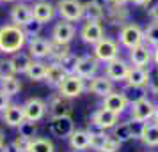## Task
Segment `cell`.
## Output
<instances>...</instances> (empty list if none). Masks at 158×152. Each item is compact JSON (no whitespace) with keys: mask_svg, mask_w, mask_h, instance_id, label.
I'll return each instance as SVG.
<instances>
[{"mask_svg":"<svg viewBox=\"0 0 158 152\" xmlns=\"http://www.w3.org/2000/svg\"><path fill=\"white\" fill-rule=\"evenodd\" d=\"M77 62H78V57L73 51H69L66 57H62L59 60V65L62 67V71L66 74H75V71H77Z\"/></svg>","mask_w":158,"mask_h":152,"instance_id":"obj_35","label":"cell"},{"mask_svg":"<svg viewBox=\"0 0 158 152\" xmlns=\"http://www.w3.org/2000/svg\"><path fill=\"white\" fill-rule=\"evenodd\" d=\"M27 41L29 39L22 27H18L15 23H7L0 27V53L13 55L16 51H22Z\"/></svg>","mask_w":158,"mask_h":152,"instance_id":"obj_1","label":"cell"},{"mask_svg":"<svg viewBox=\"0 0 158 152\" xmlns=\"http://www.w3.org/2000/svg\"><path fill=\"white\" fill-rule=\"evenodd\" d=\"M30 9H32V18L37 20V21H41L43 25L52 21L55 18V14H57L55 6L52 2H48V0H37V2H34L30 6Z\"/></svg>","mask_w":158,"mask_h":152,"instance_id":"obj_11","label":"cell"},{"mask_svg":"<svg viewBox=\"0 0 158 152\" xmlns=\"http://www.w3.org/2000/svg\"><path fill=\"white\" fill-rule=\"evenodd\" d=\"M0 90L4 92V94H7L9 97H13V95L20 94V90H22V83L20 80L15 76H7V78H4V80H0Z\"/></svg>","mask_w":158,"mask_h":152,"instance_id":"obj_31","label":"cell"},{"mask_svg":"<svg viewBox=\"0 0 158 152\" xmlns=\"http://www.w3.org/2000/svg\"><path fill=\"white\" fill-rule=\"evenodd\" d=\"M112 136L117 138L121 143H124V142H128V140H131L133 138V134H131V127H130V122H117L112 127Z\"/></svg>","mask_w":158,"mask_h":152,"instance_id":"obj_33","label":"cell"},{"mask_svg":"<svg viewBox=\"0 0 158 152\" xmlns=\"http://www.w3.org/2000/svg\"><path fill=\"white\" fill-rule=\"evenodd\" d=\"M66 72L62 71V67L59 65V62H52V64H46V76L44 80L50 83L52 87H59V83L64 80Z\"/></svg>","mask_w":158,"mask_h":152,"instance_id":"obj_28","label":"cell"},{"mask_svg":"<svg viewBox=\"0 0 158 152\" xmlns=\"http://www.w3.org/2000/svg\"><path fill=\"white\" fill-rule=\"evenodd\" d=\"M89 142H91V136L85 129H75L69 134V145L75 150H85L89 149Z\"/></svg>","mask_w":158,"mask_h":152,"instance_id":"obj_26","label":"cell"},{"mask_svg":"<svg viewBox=\"0 0 158 152\" xmlns=\"http://www.w3.org/2000/svg\"><path fill=\"white\" fill-rule=\"evenodd\" d=\"M50 131H52V134L57 136V138H69V134L75 131V124H73L69 115L52 117Z\"/></svg>","mask_w":158,"mask_h":152,"instance_id":"obj_13","label":"cell"},{"mask_svg":"<svg viewBox=\"0 0 158 152\" xmlns=\"http://www.w3.org/2000/svg\"><path fill=\"white\" fill-rule=\"evenodd\" d=\"M29 152H55V145L48 138H32Z\"/></svg>","mask_w":158,"mask_h":152,"instance_id":"obj_32","label":"cell"},{"mask_svg":"<svg viewBox=\"0 0 158 152\" xmlns=\"http://www.w3.org/2000/svg\"><path fill=\"white\" fill-rule=\"evenodd\" d=\"M46 110L50 117H60V115H69L73 110V104H71V99H68L64 95L60 94H53L50 97V101L46 104Z\"/></svg>","mask_w":158,"mask_h":152,"instance_id":"obj_14","label":"cell"},{"mask_svg":"<svg viewBox=\"0 0 158 152\" xmlns=\"http://www.w3.org/2000/svg\"><path fill=\"white\" fill-rule=\"evenodd\" d=\"M130 65L126 60H123L121 57H115L114 60L107 62L105 65V76L112 81H124L128 76Z\"/></svg>","mask_w":158,"mask_h":152,"instance_id":"obj_10","label":"cell"},{"mask_svg":"<svg viewBox=\"0 0 158 152\" xmlns=\"http://www.w3.org/2000/svg\"><path fill=\"white\" fill-rule=\"evenodd\" d=\"M77 36V29L71 21H66V20H60L53 25L52 29V39L53 43H60V44H69Z\"/></svg>","mask_w":158,"mask_h":152,"instance_id":"obj_6","label":"cell"},{"mask_svg":"<svg viewBox=\"0 0 158 152\" xmlns=\"http://www.w3.org/2000/svg\"><path fill=\"white\" fill-rule=\"evenodd\" d=\"M55 9H57V14L60 16V20L71 23L84 20V2L80 0H57Z\"/></svg>","mask_w":158,"mask_h":152,"instance_id":"obj_3","label":"cell"},{"mask_svg":"<svg viewBox=\"0 0 158 152\" xmlns=\"http://www.w3.org/2000/svg\"><path fill=\"white\" fill-rule=\"evenodd\" d=\"M57 88L60 95H64L68 99H75V97L82 95V92L85 90V80L80 78L78 74H66Z\"/></svg>","mask_w":158,"mask_h":152,"instance_id":"obj_5","label":"cell"},{"mask_svg":"<svg viewBox=\"0 0 158 152\" xmlns=\"http://www.w3.org/2000/svg\"><path fill=\"white\" fill-rule=\"evenodd\" d=\"M13 150L15 152H29V149H30V138H25V136H18L13 140Z\"/></svg>","mask_w":158,"mask_h":152,"instance_id":"obj_40","label":"cell"},{"mask_svg":"<svg viewBox=\"0 0 158 152\" xmlns=\"http://www.w3.org/2000/svg\"><path fill=\"white\" fill-rule=\"evenodd\" d=\"M27 46H29V55L32 58H36V60H43L50 53V41L41 37V36L29 39L27 41Z\"/></svg>","mask_w":158,"mask_h":152,"instance_id":"obj_17","label":"cell"},{"mask_svg":"<svg viewBox=\"0 0 158 152\" xmlns=\"http://www.w3.org/2000/svg\"><path fill=\"white\" fill-rule=\"evenodd\" d=\"M22 110L25 120L37 122L46 115V103L39 97H30L29 101H25V104H22Z\"/></svg>","mask_w":158,"mask_h":152,"instance_id":"obj_9","label":"cell"},{"mask_svg":"<svg viewBox=\"0 0 158 152\" xmlns=\"http://www.w3.org/2000/svg\"><path fill=\"white\" fill-rule=\"evenodd\" d=\"M0 2H2V0H0Z\"/></svg>","mask_w":158,"mask_h":152,"instance_id":"obj_56","label":"cell"},{"mask_svg":"<svg viewBox=\"0 0 158 152\" xmlns=\"http://www.w3.org/2000/svg\"><path fill=\"white\" fill-rule=\"evenodd\" d=\"M151 72L148 67H139V65H130L128 76H126V83L130 85H137V87H148L149 83Z\"/></svg>","mask_w":158,"mask_h":152,"instance_id":"obj_21","label":"cell"},{"mask_svg":"<svg viewBox=\"0 0 158 152\" xmlns=\"http://www.w3.org/2000/svg\"><path fill=\"white\" fill-rule=\"evenodd\" d=\"M155 106L156 104L151 101L148 95L135 103H131V119L137 120V122H148L149 119H153Z\"/></svg>","mask_w":158,"mask_h":152,"instance_id":"obj_7","label":"cell"},{"mask_svg":"<svg viewBox=\"0 0 158 152\" xmlns=\"http://www.w3.org/2000/svg\"><path fill=\"white\" fill-rule=\"evenodd\" d=\"M121 145H123V143L117 140V138H114L112 134H108V136H107V142H105V147H103V150H105V152H117Z\"/></svg>","mask_w":158,"mask_h":152,"instance_id":"obj_42","label":"cell"},{"mask_svg":"<svg viewBox=\"0 0 158 152\" xmlns=\"http://www.w3.org/2000/svg\"><path fill=\"white\" fill-rule=\"evenodd\" d=\"M130 2H133V6H139V7H146L151 0H130Z\"/></svg>","mask_w":158,"mask_h":152,"instance_id":"obj_47","label":"cell"},{"mask_svg":"<svg viewBox=\"0 0 158 152\" xmlns=\"http://www.w3.org/2000/svg\"><path fill=\"white\" fill-rule=\"evenodd\" d=\"M101 152H105V150H101Z\"/></svg>","mask_w":158,"mask_h":152,"instance_id":"obj_55","label":"cell"},{"mask_svg":"<svg viewBox=\"0 0 158 152\" xmlns=\"http://www.w3.org/2000/svg\"><path fill=\"white\" fill-rule=\"evenodd\" d=\"M142 124L144 122H137V120H130V127H131V134H133V138H139L140 136V131H142Z\"/></svg>","mask_w":158,"mask_h":152,"instance_id":"obj_44","label":"cell"},{"mask_svg":"<svg viewBox=\"0 0 158 152\" xmlns=\"http://www.w3.org/2000/svg\"><path fill=\"white\" fill-rule=\"evenodd\" d=\"M43 23L41 21H37V20H30L29 23H25L22 29H23V32H25V36H27V39H32V37H39L41 36V32H43Z\"/></svg>","mask_w":158,"mask_h":152,"instance_id":"obj_36","label":"cell"},{"mask_svg":"<svg viewBox=\"0 0 158 152\" xmlns=\"http://www.w3.org/2000/svg\"><path fill=\"white\" fill-rule=\"evenodd\" d=\"M153 94H155V95H156V99H158V90H156V92H153Z\"/></svg>","mask_w":158,"mask_h":152,"instance_id":"obj_54","label":"cell"},{"mask_svg":"<svg viewBox=\"0 0 158 152\" xmlns=\"http://www.w3.org/2000/svg\"><path fill=\"white\" fill-rule=\"evenodd\" d=\"M107 133L103 131V133H98V134H93L91 136V142H89V147L93 149V150H98L101 152L103 150V147H105V142H107Z\"/></svg>","mask_w":158,"mask_h":152,"instance_id":"obj_39","label":"cell"},{"mask_svg":"<svg viewBox=\"0 0 158 152\" xmlns=\"http://www.w3.org/2000/svg\"><path fill=\"white\" fill-rule=\"evenodd\" d=\"M89 92L98 97H105L107 94H110L114 90V81L108 80L107 76H93L91 78V83H89Z\"/></svg>","mask_w":158,"mask_h":152,"instance_id":"obj_19","label":"cell"},{"mask_svg":"<svg viewBox=\"0 0 158 152\" xmlns=\"http://www.w3.org/2000/svg\"><path fill=\"white\" fill-rule=\"evenodd\" d=\"M18 131H20V136H25V138H36V131H37V126L36 122L32 120H23L20 126H18Z\"/></svg>","mask_w":158,"mask_h":152,"instance_id":"obj_38","label":"cell"},{"mask_svg":"<svg viewBox=\"0 0 158 152\" xmlns=\"http://www.w3.org/2000/svg\"><path fill=\"white\" fill-rule=\"evenodd\" d=\"M84 20L85 21H103L105 20V9L100 7L98 4H94L93 0H89L84 4Z\"/></svg>","mask_w":158,"mask_h":152,"instance_id":"obj_27","label":"cell"},{"mask_svg":"<svg viewBox=\"0 0 158 152\" xmlns=\"http://www.w3.org/2000/svg\"><path fill=\"white\" fill-rule=\"evenodd\" d=\"M25 74L29 76L30 81H43L44 76H46V64H44L43 60H36L34 58Z\"/></svg>","mask_w":158,"mask_h":152,"instance_id":"obj_29","label":"cell"},{"mask_svg":"<svg viewBox=\"0 0 158 152\" xmlns=\"http://www.w3.org/2000/svg\"><path fill=\"white\" fill-rule=\"evenodd\" d=\"M9 16H11V23H15L18 27H23L25 23H29L32 20V9L25 2H18L11 7Z\"/></svg>","mask_w":158,"mask_h":152,"instance_id":"obj_20","label":"cell"},{"mask_svg":"<svg viewBox=\"0 0 158 152\" xmlns=\"http://www.w3.org/2000/svg\"><path fill=\"white\" fill-rule=\"evenodd\" d=\"M103 108H107V110H110V111L117 113V115H121V113H124L126 108H128V101L124 99L123 92L112 90L110 94H107L103 97Z\"/></svg>","mask_w":158,"mask_h":152,"instance_id":"obj_18","label":"cell"},{"mask_svg":"<svg viewBox=\"0 0 158 152\" xmlns=\"http://www.w3.org/2000/svg\"><path fill=\"white\" fill-rule=\"evenodd\" d=\"M153 60V50L148 44H137L130 50V62L131 65H139V67H148L149 62Z\"/></svg>","mask_w":158,"mask_h":152,"instance_id":"obj_15","label":"cell"},{"mask_svg":"<svg viewBox=\"0 0 158 152\" xmlns=\"http://www.w3.org/2000/svg\"><path fill=\"white\" fill-rule=\"evenodd\" d=\"M32 60L34 58L30 57L29 53H23V51H16V53H13V57L9 58V62H11V65H13V69H15L16 74L27 72L29 65L32 64Z\"/></svg>","mask_w":158,"mask_h":152,"instance_id":"obj_25","label":"cell"},{"mask_svg":"<svg viewBox=\"0 0 158 152\" xmlns=\"http://www.w3.org/2000/svg\"><path fill=\"white\" fill-rule=\"evenodd\" d=\"M93 55L100 62H110L114 60L115 57H119V43L112 39V37H101L98 43L94 44V50H93Z\"/></svg>","mask_w":158,"mask_h":152,"instance_id":"obj_4","label":"cell"},{"mask_svg":"<svg viewBox=\"0 0 158 152\" xmlns=\"http://www.w3.org/2000/svg\"><path fill=\"white\" fill-rule=\"evenodd\" d=\"M69 44H60V43H53L50 41V53L48 58H52V62H59L62 57H66L69 53Z\"/></svg>","mask_w":158,"mask_h":152,"instance_id":"obj_34","label":"cell"},{"mask_svg":"<svg viewBox=\"0 0 158 152\" xmlns=\"http://www.w3.org/2000/svg\"><path fill=\"white\" fill-rule=\"evenodd\" d=\"M107 13H105V16L108 18V21L112 23V25H117V27H123L124 23H128V9H126V6H108L107 9H105Z\"/></svg>","mask_w":158,"mask_h":152,"instance_id":"obj_22","label":"cell"},{"mask_svg":"<svg viewBox=\"0 0 158 152\" xmlns=\"http://www.w3.org/2000/svg\"><path fill=\"white\" fill-rule=\"evenodd\" d=\"M2 2H16V0H2Z\"/></svg>","mask_w":158,"mask_h":152,"instance_id":"obj_53","label":"cell"},{"mask_svg":"<svg viewBox=\"0 0 158 152\" xmlns=\"http://www.w3.org/2000/svg\"><path fill=\"white\" fill-rule=\"evenodd\" d=\"M140 140L144 145L148 147H158V124L153 122H144L142 124V131H140Z\"/></svg>","mask_w":158,"mask_h":152,"instance_id":"obj_23","label":"cell"},{"mask_svg":"<svg viewBox=\"0 0 158 152\" xmlns=\"http://www.w3.org/2000/svg\"><path fill=\"white\" fill-rule=\"evenodd\" d=\"M4 140H6V134H4V131L0 129V143H4Z\"/></svg>","mask_w":158,"mask_h":152,"instance_id":"obj_52","label":"cell"},{"mask_svg":"<svg viewBox=\"0 0 158 152\" xmlns=\"http://www.w3.org/2000/svg\"><path fill=\"white\" fill-rule=\"evenodd\" d=\"M16 72L13 69V65L9 60H0V80L7 78V76H15Z\"/></svg>","mask_w":158,"mask_h":152,"instance_id":"obj_41","label":"cell"},{"mask_svg":"<svg viewBox=\"0 0 158 152\" xmlns=\"http://www.w3.org/2000/svg\"><path fill=\"white\" fill-rule=\"evenodd\" d=\"M23 120H25V117H23V110L20 104H9L4 110V122L9 127H18Z\"/></svg>","mask_w":158,"mask_h":152,"instance_id":"obj_24","label":"cell"},{"mask_svg":"<svg viewBox=\"0 0 158 152\" xmlns=\"http://www.w3.org/2000/svg\"><path fill=\"white\" fill-rule=\"evenodd\" d=\"M94 4H98L100 7H103V9H107L110 4H112V0H93Z\"/></svg>","mask_w":158,"mask_h":152,"instance_id":"obj_46","label":"cell"},{"mask_svg":"<svg viewBox=\"0 0 158 152\" xmlns=\"http://www.w3.org/2000/svg\"><path fill=\"white\" fill-rule=\"evenodd\" d=\"M98 69H100V60L94 57V55L87 53V55L78 57L75 74H78L80 78H84V80H91L93 76H96Z\"/></svg>","mask_w":158,"mask_h":152,"instance_id":"obj_8","label":"cell"},{"mask_svg":"<svg viewBox=\"0 0 158 152\" xmlns=\"http://www.w3.org/2000/svg\"><path fill=\"white\" fill-rule=\"evenodd\" d=\"M91 122H94L96 126H100L103 131H107V129H112L115 124L119 122V115L101 106L100 110H96V111L93 113V117H91Z\"/></svg>","mask_w":158,"mask_h":152,"instance_id":"obj_16","label":"cell"},{"mask_svg":"<svg viewBox=\"0 0 158 152\" xmlns=\"http://www.w3.org/2000/svg\"><path fill=\"white\" fill-rule=\"evenodd\" d=\"M130 0H112V6H126Z\"/></svg>","mask_w":158,"mask_h":152,"instance_id":"obj_49","label":"cell"},{"mask_svg":"<svg viewBox=\"0 0 158 152\" xmlns=\"http://www.w3.org/2000/svg\"><path fill=\"white\" fill-rule=\"evenodd\" d=\"M153 119H155V122L158 124V104L155 106V113H153Z\"/></svg>","mask_w":158,"mask_h":152,"instance_id":"obj_51","label":"cell"},{"mask_svg":"<svg viewBox=\"0 0 158 152\" xmlns=\"http://www.w3.org/2000/svg\"><path fill=\"white\" fill-rule=\"evenodd\" d=\"M80 39L85 44H96L101 37L105 36V30H103V25L100 21H85L82 27H80Z\"/></svg>","mask_w":158,"mask_h":152,"instance_id":"obj_12","label":"cell"},{"mask_svg":"<svg viewBox=\"0 0 158 152\" xmlns=\"http://www.w3.org/2000/svg\"><path fill=\"white\" fill-rule=\"evenodd\" d=\"M146 7H148V14H149L151 20L158 21V0H151Z\"/></svg>","mask_w":158,"mask_h":152,"instance_id":"obj_43","label":"cell"},{"mask_svg":"<svg viewBox=\"0 0 158 152\" xmlns=\"http://www.w3.org/2000/svg\"><path fill=\"white\" fill-rule=\"evenodd\" d=\"M121 92H123V95H124V99L128 101V104H131V103H135V101H139V99L146 97V94H148V87H137V85H130V83H126Z\"/></svg>","mask_w":158,"mask_h":152,"instance_id":"obj_30","label":"cell"},{"mask_svg":"<svg viewBox=\"0 0 158 152\" xmlns=\"http://www.w3.org/2000/svg\"><path fill=\"white\" fill-rule=\"evenodd\" d=\"M0 152H11V150H9V147L6 143H0Z\"/></svg>","mask_w":158,"mask_h":152,"instance_id":"obj_50","label":"cell"},{"mask_svg":"<svg viewBox=\"0 0 158 152\" xmlns=\"http://www.w3.org/2000/svg\"><path fill=\"white\" fill-rule=\"evenodd\" d=\"M153 62H155V65L158 67V46L153 48Z\"/></svg>","mask_w":158,"mask_h":152,"instance_id":"obj_48","label":"cell"},{"mask_svg":"<svg viewBox=\"0 0 158 152\" xmlns=\"http://www.w3.org/2000/svg\"><path fill=\"white\" fill-rule=\"evenodd\" d=\"M117 43L121 44L123 48L126 50H131L133 46L144 43V29L137 23H124L121 29H119V41Z\"/></svg>","mask_w":158,"mask_h":152,"instance_id":"obj_2","label":"cell"},{"mask_svg":"<svg viewBox=\"0 0 158 152\" xmlns=\"http://www.w3.org/2000/svg\"><path fill=\"white\" fill-rule=\"evenodd\" d=\"M144 43L151 44L153 48L158 46V21L149 23V25L144 29Z\"/></svg>","mask_w":158,"mask_h":152,"instance_id":"obj_37","label":"cell"},{"mask_svg":"<svg viewBox=\"0 0 158 152\" xmlns=\"http://www.w3.org/2000/svg\"><path fill=\"white\" fill-rule=\"evenodd\" d=\"M9 104H11V103H9V95L4 94V92L0 90V111H4V110L7 108Z\"/></svg>","mask_w":158,"mask_h":152,"instance_id":"obj_45","label":"cell"}]
</instances>
